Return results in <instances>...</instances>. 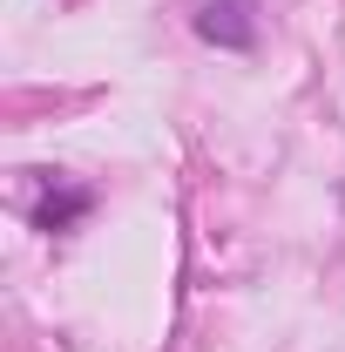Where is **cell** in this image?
<instances>
[{
    "label": "cell",
    "mask_w": 345,
    "mask_h": 352,
    "mask_svg": "<svg viewBox=\"0 0 345 352\" xmlns=\"http://www.w3.org/2000/svg\"><path fill=\"white\" fill-rule=\"evenodd\" d=\"M82 210H88V190H75V183H54V190H47V204L34 210V223H41V230H68Z\"/></svg>",
    "instance_id": "2"
},
{
    "label": "cell",
    "mask_w": 345,
    "mask_h": 352,
    "mask_svg": "<svg viewBox=\"0 0 345 352\" xmlns=\"http://www.w3.org/2000/svg\"><path fill=\"white\" fill-rule=\"evenodd\" d=\"M197 34L210 47H258V0H210L203 14H197Z\"/></svg>",
    "instance_id": "1"
}]
</instances>
